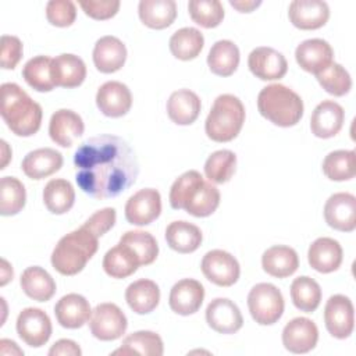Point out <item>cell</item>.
Listing matches in <instances>:
<instances>
[{"instance_id": "obj_12", "label": "cell", "mask_w": 356, "mask_h": 356, "mask_svg": "<svg viewBox=\"0 0 356 356\" xmlns=\"http://www.w3.org/2000/svg\"><path fill=\"white\" fill-rule=\"evenodd\" d=\"M248 67L250 72L261 81L281 79L288 71V63L284 54L267 46H260L250 51Z\"/></svg>"}, {"instance_id": "obj_25", "label": "cell", "mask_w": 356, "mask_h": 356, "mask_svg": "<svg viewBox=\"0 0 356 356\" xmlns=\"http://www.w3.org/2000/svg\"><path fill=\"white\" fill-rule=\"evenodd\" d=\"M51 79L60 88H76L86 78V65L83 60L71 53H63L51 60Z\"/></svg>"}, {"instance_id": "obj_46", "label": "cell", "mask_w": 356, "mask_h": 356, "mask_svg": "<svg viewBox=\"0 0 356 356\" xmlns=\"http://www.w3.org/2000/svg\"><path fill=\"white\" fill-rule=\"evenodd\" d=\"M188 11L193 22L203 28H216L224 18V7L218 0H191Z\"/></svg>"}, {"instance_id": "obj_38", "label": "cell", "mask_w": 356, "mask_h": 356, "mask_svg": "<svg viewBox=\"0 0 356 356\" xmlns=\"http://www.w3.org/2000/svg\"><path fill=\"white\" fill-rule=\"evenodd\" d=\"M75 202V191L70 181L63 178L50 179L43 189V203L53 214H64Z\"/></svg>"}, {"instance_id": "obj_1", "label": "cell", "mask_w": 356, "mask_h": 356, "mask_svg": "<svg viewBox=\"0 0 356 356\" xmlns=\"http://www.w3.org/2000/svg\"><path fill=\"white\" fill-rule=\"evenodd\" d=\"M74 165L81 191L99 200L121 195L139 175L132 147L125 139L110 134L82 142L74 154Z\"/></svg>"}, {"instance_id": "obj_29", "label": "cell", "mask_w": 356, "mask_h": 356, "mask_svg": "<svg viewBox=\"0 0 356 356\" xmlns=\"http://www.w3.org/2000/svg\"><path fill=\"white\" fill-rule=\"evenodd\" d=\"M125 300L136 314L153 312L160 302V288L152 280H138L125 289Z\"/></svg>"}, {"instance_id": "obj_54", "label": "cell", "mask_w": 356, "mask_h": 356, "mask_svg": "<svg viewBox=\"0 0 356 356\" xmlns=\"http://www.w3.org/2000/svg\"><path fill=\"white\" fill-rule=\"evenodd\" d=\"M13 267L8 264V261L6 259H1V281L0 285L4 286L10 280H13Z\"/></svg>"}, {"instance_id": "obj_28", "label": "cell", "mask_w": 356, "mask_h": 356, "mask_svg": "<svg viewBox=\"0 0 356 356\" xmlns=\"http://www.w3.org/2000/svg\"><path fill=\"white\" fill-rule=\"evenodd\" d=\"M261 267L271 277L285 278L298 270L299 257L295 249L285 245H275L263 253Z\"/></svg>"}, {"instance_id": "obj_22", "label": "cell", "mask_w": 356, "mask_h": 356, "mask_svg": "<svg viewBox=\"0 0 356 356\" xmlns=\"http://www.w3.org/2000/svg\"><path fill=\"white\" fill-rule=\"evenodd\" d=\"M57 323L70 330L81 328L90 320L92 309L86 298L79 293L64 295L54 306Z\"/></svg>"}, {"instance_id": "obj_33", "label": "cell", "mask_w": 356, "mask_h": 356, "mask_svg": "<svg viewBox=\"0 0 356 356\" xmlns=\"http://www.w3.org/2000/svg\"><path fill=\"white\" fill-rule=\"evenodd\" d=\"M138 14L146 26L164 29L175 21L177 3L174 0H140Z\"/></svg>"}, {"instance_id": "obj_34", "label": "cell", "mask_w": 356, "mask_h": 356, "mask_svg": "<svg viewBox=\"0 0 356 356\" xmlns=\"http://www.w3.org/2000/svg\"><path fill=\"white\" fill-rule=\"evenodd\" d=\"M241 54L238 46L231 40H217L207 56L210 71L218 76L232 75L239 65Z\"/></svg>"}, {"instance_id": "obj_52", "label": "cell", "mask_w": 356, "mask_h": 356, "mask_svg": "<svg viewBox=\"0 0 356 356\" xmlns=\"http://www.w3.org/2000/svg\"><path fill=\"white\" fill-rule=\"evenodd\" d=\"M50 356H81L82 350L76 342L71 339H60L49 350Z\"/></svg>"}, {"instance_id": "obj_30", "label": "cell", "mask_w": 356, "mask_h": 356, "mask_svg": "<svg viewBox=\"0 0 356 356\" xmlns=\"http://www.w3.org/2000/svg\"><path fill=\"white\" fill-rule=\"evenodd\" d=\"M19 284L24 293L38 302H47L56 293V282L53 277L39 266L25 268L21 274Z\"/></svg>"}, {"instance_id": "obj_16", "label": "cell", "mask_w": 356, "mask_h": 356, "mask_svg": "<svg viewBox=\"0 0 356 356\" xmlns=\"http://www.w3.org/2000/svg\"><path fill=\"white\" fill-rule=\"evenodd\" d=\"M206 321L211 330L220 334H234L243 325L239 307L227 298H216L207 305Z\"/></svg>"}, {"instance_id": "obj_19", "label": "cell", "mask_w": 356, "mask_h": 356, "mask_svg": "<svg viewBox=\"0 0 356 356\" xmlns=\"http://www.w3.org/2000/svg\"><path fill=\"white\" fill-rule=\"evenodd\" d=\"M295 58L303 71L316 75L332 63L334 50L324 39H306L298 44Z\"/></svg>"}, {"instance_id": "obj_50", "label": "cell", "mask_w": 356, "mask_h": 356, "mask_svg": "<svg viewBox=\"0 0 356 356\" xmlns=\"http://www.w3.org/2000/svg\"><path fill=\"white\" fill-rule=\"evenodd\" d=\"M0 63L3 70H14L22 57V43L17 36H1V53Z\"/></svg>"}, {"instance_id": "obj_32", "label": "cell", "mask_w": 356, "mask_h": 356, "mask_svg": "<svg viewBox=\"0 0 356 356\" xmlns=\"http://www.w3.org/2000/svg\"><path fill=\"white\" fill-rule=\"evenodd\" d=\"M203 235L197 225L188 221H172L165 228L168 246L178 253H192L202 243Z\"/></svg>"}, {"instance_id": "obj_39", "label": "cell", "mask_w": 356, "mask_h": 356, "mask_svg": "<svg viewBox=\"0 0 356 356\" xmlns=\"http://www.w3.org/2000/svg\"><path fill=\"white\" fill-rule=\"evenodd\" d=\"M291 298L296 309L305 313H312L321 302V288L312 277L302 275L292 281Z\"/></svg>"}, {"instance_id": "obj_8", "label": "cell", "mask_w": 356, "mask_h": 356, "mask_svg": "<svg viewBox=\"0 0 356 356\" xmlns=\"http://www.w3.org/2000/svg\"><path fill=\"white\" fill-rule=\"evenodd\" d=\"M200 268L203 275L218 286H231L241 275L238 260L231 253L221 249L207 252L202 259Z\"/></svg>"}, {"instance_id": "obj_9", "label": "cell", "mask_w": 356, "mask_h": 356, "mask_svg": "<svg viewBox=\"0 0 356 356\" xmlns=\"http://www.w3.org/2000/svg\"><path fill=\"white\" fill-rule=\"evenodd\" d=\"M324 323L327 331L337 339L350 337L355 328V309L352 300L345 295H332L324 307Z\"/></svg>"}, {"instance_id": "obj_43", "label": "cell", "mask_w": 356, "mask_h": 356, "mask_svg": "<svg viewBox=\"0 0 356 356\" xmlns=\"http://www.w3.org/2000/svg\"><path fill=\"white\" fill-rule=\"evenodd\" d=\"M236 167V156L234 152L222 149L211 153L204 163V175L213 184L228 182Z\"/></svg>"}, {"instance_id": "obj_3", "label": "cell", "mask_w": 356, "mask_h": 356, "mask_svg": "<svg viewBox=\"0 0 356 356\" xmlns=\"http://www.w3.org/2000/svg\"><path fill=\"white\" fill-rule=\"evenodd\" d=\"M99 248V236L83 224L64 235L51 253V266L63 275H75L83 270Z\"/></svg>"}, {"instance_id": "obj_51", "label": "cell", "mask_w": 356, "mask_h": 356, "mask_svg": "<svg viewBox=\"0 0 356 356\" xmlns=\"http://www.w3.org/2000/svg\"><path fill=\"white\" fill-rule=\"evenodd\" d=\"M117 220V213L113 207H104L102 210H97L93 213L83 225L88 227L92 232H95L99 238L104 235L107 231H110Z\"/></svg>"}, {"instance_id": "obj_44", "label": "cell", "mask_w": 356, "mask_h": 356, "mask_svg": "<svg viewBox=\"0 0 356 356\" xmlns=\"http://www.w3.org/2000/svg\"><path fill=\"white\" fill-rule=\"evenodd\" d=\"M120 242L129 246L138 256L140 266L152 264L159 254V245L154 236L150 232L134 229L127 231L121 238Z\"/></svg>"}, {"instance_id": "obj_20", "label": "cell", "mask_w": 356, "mask_h": 356, "mask_svg": "<svg viewBox=\"0 0 356 356\" xmlns=\"http://www.w3.org/2000/svg\"><path fill=\"white\" fill-rule=\"evenodd\" d=\"M345 121L342 106L334 100H323L316 106L310 117V129L314 136L328 139L335 136Z\"/></svg>"}, {"instance_id": "obj_24", "label": "cell", "mask_w": 356, "mask_h": 356, "mask_svg": "<svg viewBox=\"0 0 356 356\" xmlns=\"http://www.w3.org/2000/svg\"><path fill=\"white\" fill-rule=\"evenodd\" d=\"M342 246L338 241L328 236L317 238L307 250V260L310 267L323 274L338 270L342 263Z\"/></svg>"}, {"instance_id": "obj_2", "label": "cell", "mask_w": 356, "mask_h": 356, "mask_svg": "<svg viewBox=\"0 0 356 356\" xmlns=\"http://www.w3.org/2000/svg\"><path fill=\"white\" fill-rule=\"evenodd\" d=\"M0 114L6 125L17 136H32L42 124L43 111L39 103L17 83L6 82L1 85Z\"/></svg>"}, {"instance_id": "obj_14", "label": "cell", "mask_w": 356, "mask_h": 356, "mask_svg": "<svg viewBox=\"0 0 356 356\" xmlns=\"http://www.w3.org/2000/svg\"><path fill=\"white\" fill-rule=\"evenodd\" d=\"M318 328L310 318L295 317L282 330V345L291 353H307L316 348Z\"/></svg>"}, {"instance_id": "obj_7", "label": "cell", "mask_w": 356, "mask_h": 356, "mask_svg": "<svg viewBox=\"0 0 356 356\" xmlns=\"http://www.w3.org/2000/svg\"><path fill=\"white\" fill-rule=\"evenodd\" d=\"M128 327L124 312L114 303H100L92 310L89 328L95 338L100 341H114L121 338Z\"/></svg>"}, {"instance_id": "obj_15", "label": "cell", "mask_w": 356, "mask_h": 356, "mask_svg": "<svg viewBox=\"0 0 356 356\" xmlns=\"http://www.w3.org/2000/svg\"><path fill=\"white\" fill-rule=\"evenodd\" d=\"M96 106L107 117L118 118L125 115L132 106L129 88L118 81L104 82L96 93Z\"/></svg>"}, {"instance_id": "obj_41", "label": "cell", "mask_w": 356, "mask_h": 356, "mask_svg": "<svg viewBox=\"0 0 356 356\" xmlns=\"http://www.w3.org/2000/svg\"><path fill=\"white\" fill-rule=\"evenodd\" d=\"M323 172L331 181H349L356 174L355 152L334 150L323 160Z\"/></svg>"}, {"instance_id": "obj_21", "label": "cell", "mask_w": 356, "mask_h": 356, "mask_svg": "<svg viewBox=\"0 0 356 356\" xmlns=\"http://www.w3.org/2000/svg\"><path fill=\"white\" fill-rule=\"evenodd\" d=\"M85 131V124L79 114L68 108H60L53 113L49 122V135L51 140L61 146L70 147L74 142L82 136Z\"/></svg>"}, {"instance_id": "obj_47", "label": "cell", "mask_w": 356, "mask_h": 356, "mask_svg": "<svg viewBox=\"0 0 356 356\" xmlns=\"http://www.w3.org/2000/svg\"><path fill=\"white\" fill-rule=\"evenodd\" d=\"M204 178L196 170H189L179 175L170 189V204L175 210H182L189 193L202 182Z\"/></svg>"}, {"instance_id": "obj_5", "label": "cell", "mask_w": 356, "mask_h": 356, "mask_svg": "<svg viewBox=\"0 0 356 356\" xmlns=\"http://www.w3.org/2000/svg\"><path fill=\"white\" fill-rule=\"evenodd\" d=\"M245 122L242 102L229 93L220 95L206 118L204 129L214 142H229L238 136Z\"/></svg>"}, {"instance_id": "obj_4", "label": "cell", "mask_w": 356, "mask_h": 356, "mask_svg": "<svg viewBox=\"0 0 356 356\" xmlns=\"http://www.w3.org/2000/svg\"><path fill=\"white\" fill-rule=\"evenodd\" d=\"M259 113L274 125H296L303 115V100L291 88L281 83L264 86L257 96Z\"/></svg>"}, {"instance_id": "obj_35", "label": "cell", "mask_w": 356, "mask_h": 356, "mask_svg": "<svg viewBox=\"0 0 356 356\" xmlns=\"http://www.w3.org/2000/svg\"><path fill=\"white\" fill-rule=\"evenodd\" d=\"M220 204V191L207 181L200 182L188 196L184 209L193 217H209Z\"/></svg>"}, {"instance_id": "obj_53", "label": "cell", "mask_w": 356, "mask_h": 356, "mask_svg": "<svg viewBox=\"0 0 356 356\" xmlns=\"http://www.w3.org/2000/svg\"><path fill=\"white\" fill-rule=\"evenodd\" d=\"M229 4L234 7V8H236L239 13H250V11H253L254 8H257L260 4H261V1L259 0V1H253V0H239V1H236V0H229Z\"/></svg>"}, {"instance_id": "obj_55", "label": "cell", "mask_w": 356, "mask_h": 356, "mask_svg": "<svg viewBox=\"0 0 356 356\" xmlns=\"http://www.w3.org/2000/svg\"><path fill=\"white\" fill-rule=\"evenodd\" d=\"M0 143H1V157H3V160H1V165H0V170H4V168H6V165H7V163H8V160H10L11 150H10V147H8V145H7V142H6V140H1Z\"/></svg>"}, {"instance_id": "obj_37", "label": "cell", "mask_w": 356, "mask_h": 356, "mask_svg": "<svg viewBox=\"0 0 356 356\" xmlns=\"http://www.w3.org/2000/svg\"><path fill=\"white\" fill-rule=\"evenodd\" d=\"M204 44L203 33L192 26H185L175 31L168 42L170 51L178 60L188 61L196 58Z\"/></svg>"}, {"instance_id": "obj_10", "label": "cell", "mask_w": 356, "mask_h": 356, "mask_svg": "<svg viewBox=\"0 0 356 356\" xmlns=\"http://www.w3.org/2000/svg\"><path fill=\"white\" fill-rule=\"evenodd\" d=\"M18 337L32 348L43 346L51 337L50 317L38 307H26L17 317Z\"/></svg>"}, {"instance_id": "obj_49", "label": "cell", "mask_w": 356, "mask_h": 356, "mask_svg": "<svg viewBox=\"0 0 356 356\" xmlns=\"http://www.w3.org/2000/svg\"><path fill=\"white\" fill-rule=\"evenodd\" d=\"M81 8L93 19H108L120 10V0H81Z\"/></svg>"}, {"instance_id": "obj_23", "label": "cell", "mask_w": 356, "mask_h": 356, "mask_svg": "<svg viewBox=\"0 0 356 356\" xmlns=\"http://www.w3.org/2000/svg\"><path fill=\"white\" fill-rule=\"evenodd\" d=\"M92 57L97 71L111 74L121 70L125 64L127 47L118 38L107 35L95 43Z\"/></svg>"}, {"instance_id": "obj_18", "label": "cell", "mask_w": 356, "mask_h": 356, "mask_svg": "<svg viewBox=\"0 0 356 356\" xmlns=\"http://www.w3.org/2000/svg\"><path fill=\"white\" fill-rule=\"evenodd\" d=\"M204 299V288L197 280L184 278L175 282L170 291L168 305L171 310L181 316L196 313Z\"/></svg>"}, {"instance_id": "obj_45", "label": "cell", "mask_w": 356, "mask_h": 356, "mask_svg": "<svg viewBox=\"0 0 356 356\" xmlns=\"http://www.w3.org/2000/svg\"><path fill=\"white\" fill-rule=\"evenodd\" d=\"M321 88L332 96H343L352 88V78L349 72L338 63H331L323 71L316 74Z\"/></svg>"}, {"instance_id": "obj_11", "label": "cell", "mask_w": 356, "mask_h": 356, "mask_svg": "<svg viewBox=\"0 0 356 356\" xmlns=\"http://www.w3.org/2000/svg\"><path fill=\"white\" fill-rule=\"evenodd\" d=\"M161 213L160 192L145 188L135 192L125 203V218L132 225H147Z\"/></svg>"}, {"instance_id": "obj_6", "label": "cell", "mask_w": 356, "mask_h": 356, "mask_svg": "<svg viewBox=\"0 0 356 356\" xmlns=\"http://www.w3.org/2000/svg\"><path fill=\"white\" fill-rule=\"evenodd\" d=\"M248 307L252 318L260 325L277 323L285 307L281 291L268 282L256 284L248 295Z\"/></svg>"}, {"instance_id": "obj_17", "label": "cell", "mask_w": 356, "mask_h": 356, "mask_svg": "<svg viewBox=\"0 0 356 356\" xmlns=\"http://www.w3.org/2000/svg\"><path fill=\"white\" fill-rule=\"evenodd\" d=\"M293 26L310 31L324 26L330 18V7L321 0H293L288 8Z\"/></svg>"}, {"instance_id": "obj_36", "label": "cell", "mask_w": 356, "mask_h": 356, "mask_svg": "<svg viewBox=\"0 0 356 356\" xmlns=\"http://www.w3.org/2000/svg\"><path fill=\"white\" fill-rule=\"evenodd\" d=\"M164 352L163 339L153 331H136L124 338L121 346L113 355H145L161 356Z\"/></svg>"}, {"instance_id": "obj_13", "label": "cell", "mask_w": 356, "mask_h": 356, "mask_svg": "<svg viewBox=\"0 0 356 356\" xmlns=\"http://www.w3.org/2000/svg\"><path fill=\"white\" fill-rule=\"evenodd\" d=\"M325 222L342 232H352L356 228V197L348 192L331 195L324 204Z\"/></svg>"}, {"instance_id": "obj_48", "label": "cell", "mask_w": 356, "mask_h": 356, "mask_svg": "<svg viewBox=\"0 0 356 356\" xmlns=\"http://www.w3.org/2000/svg\"><path fill=\"white\" fill-rule=\"evenodd\" d=\"M46 18L54 26H71L76 18L75 3L71 0H50L46 4Z\"/></svg>"}, {"instance_id": "obj_40", "label": "cell", "mask_w": 356, "mask_h": 356, "mask_svg": "<svg viewBox=\"0 0 356 356\" xmlns=\"http://www.w3.org/2000/svg\"><path fill=\"white\" fill-rule=\"evenodd\" d=\"M51 57L35 56L28 60L22 68V76L25 82L38 92H50L54 89L51 79Z\"/></svg>"}, {"instance_id": "obj_27", "label": "cell", "mask_w": 356, "mask_h": 356, "mask_svg": "<svg viewBox=\"0 0 356 356\" xmlns=\"http://www.w3.org/2000/svg\"><path fill=\"white\" fill-rule=\"evenodd\" d=\"M202 103L199 96L189 89L172 92L167 100V114L177 125H191L199 117Z\"/></svg>"}, {"instance_id": "obj_42", "label": "cell", "mask_w": 356, "mask_h": 356, "mask_svg": "<svg viewBox=\"0 0 356 356\" xmlns=\"http://www.w3.org/2000/svg\"><path fill=\"white\" fill-rule=\"evenodd\" d=\"M26 202L24 184L15 177H3L0 179V214L15 216Z\"/></svg>"}, {"instance_id": "obj_31", "label": "cell", "mask_w": 356, "mask_h": 356, "mask_svg": "<svg viewBox=\"0 0 356 356\" xmlns=\"http://www.w3.org/2000/svg\"><path fill=\"white\" fill-rule=\"evenodd\" d=\"M138 267H140V261L136 253L121 242L108 249L103 257V270L113 278H127L132 275Z\"/></svg>"}, {"instance_id": "obj_26", "label": "cell", "mask_w": 356, "mask_h": 356, "mask_svg": "<svg viewBox=\"0 0 356 356\" xmlns=\"http://www.w3.org/2000/svg\"><path fill=\"white\" fill-rule=\"evenodd\" d=\"M63 165V154L51 147L29 152L21 163L24 174L31 179H43L57 172Z\"/></svg>"}]
</instances>
